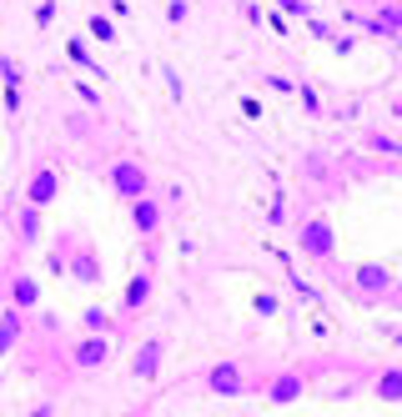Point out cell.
<instances>
[{"label":"cell","instance_id":"obj_1","mask_svg":"<svg viewBox=\"0 0 402 417\" xmlns=\"http://www.w3.org/2000/svg\"><path fill=\"white\" fill-rule=\"evenodd\" d=\"M211 392H221V398L242 392V372L237 367H217V372H211Z\"/></svg>","mask_w":402,"mask_h":417},{"label":"cell","instance_id":"obj_2","mask_svg":"<svg viewBox=\"0 0 402 417\" xmlns=\"http://www.w3.org/2000/svg\"><path fill=\"white\" fill-rule=\"evenodd\" d=\"M51 196H56V176H51V171H40V176L31 181V201L40 206V201H51Z\"/></svg>","mask_w":402,"mask_h":417},{"label":"cell","instance_id":"obj_3","mask_svg":"<svg viewBox=\"0 0 402 417\" xmlns=\"http://www.w3.org/2000/svg\"><path fill=\"white\" fill-rule=\"evenodd\" d=\"M156 357H161V347H156V342H146V347H141V357H136V377H151V372H156Z\"/></svg>","mask_w":402,"mask_h":417},{"label":"cell","instance_id":"obj_4","mask_svg":"<svg viewBox=\"0 0 402 417\" xmlns=\"http://www.w3.org/2000/svg\"><path fill=\"white\" fill-rule=\"evenodd\" d=\"M302 398V382L297 377H282L277 387H271V402H297Z\"/></svg>","mask_w":402,"mask_h":417},{"label":"cell","instance_id":"obj_5","mask_svg":"<svg viewBox=\"0 0 402 417\" xmlns=\"http://www.w3.org/2000/svg\"><path fill=\"white\" fill-rule=\"evenodd\" d=\"M101 357H106V342H86V347H76V362H81V367H101Z\"/></svg>","mask_w":402,"mask_h":417},{"label":"cell","instance_id":"obj_6","mask_svg":"<svg viewBox=\"0 0 402 417\" xmlns=\"http://www.w3.org/2000/svg\"><path fill=\"white\" fill-rule=\"evenodd\" d=\"M307 252H332V232L327 226H307Z\"/></svg>","mask_w":402,"mask_h":417},{"label":"cell","instance_id":"obj_7","mask_svg":"<svg viewBox=\"0 0 402 417\" xmlns=\"http://www.w3.org/2000/svg\"><path fill=\"white\" fill-rule=\"evenodd\" d=\"M116 186H126V192H141V171H131V166H121V171H116Z\"/></svg>","mask_w":402,"mask_h":417},{"label":"cell","instance_id":"obj_8","mask_svg":"<svg viewBox=\"0 0 402 417\" xmlns=\"http://www.w3.org/2000/svg\"><path fill=\"white\" fill-rule=\"evenodd\" d=\"M383 398H402V372H387L383 377Z\"/></svg>","mask_w":402,"mask_h":417},{"label":"cell","instance_id":"obj_9","mask_svg":"<svg viewBox=\"0 0 402 417\" xmlns=\"http://www.w3.org/2000/svg\"><path fill=\"white\" fill-rule=\"evenodd\" d=\"M136 221H141V226H156V206L141 201V206H136Z\"/></svg>","mask_w":402,"mask_h":417},{"label":"cell","instance_id":"obj_10","mask_svg":"<svg viewBox=\"0 0 402 417\" xmlns=\"http://www.w3.org/2000/svg\"><path fill=\"white\" fill-rule=\"evenodd\" d=\"M15 302L31 307V302H35V282H20V287H15Z\"/></svg>","mask_w":402,"mask_h":417},{"label":"cell","instance_id":"obj_11","mask_svg":"<svg viewBox=\"0 0 402 417\" xmlns=\"http://www.w3.org/2000/svg\"><path fill=\"white\" fill-rule=\"evenodd\" d=\"M15 342V312H10V317H6V327H0V352H6Z\"/></svg>","mask_w":402,"mask_h":417},{"label":"cell","instance_id":"obj_12","mask_svg":"<svg viewBox=\"0 0 402 417\" xmlns=\"http://www.w3.org/2000/svg\"><path fill=\"white\" fill-rule=\"evenodd\" d=\"M141 297H146V277H136V282H131V291H126V302H131V307H136Z\"/></svg>","mask_w":402,"mask_h":417},{"label":"cell","instance_id":"obj_13","mask_svg":"<svg viewBox=\"0 0 402 417\" xmlns=\"http://www.w3.org/2000/svg\"><path fill=\"white\" fill-rule=\"evenodd\" d=\"M31 417H51V407H35V412H31Z\"/></svg>","mask_w":402,"mask_h":417}]
</instances>
